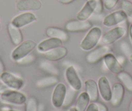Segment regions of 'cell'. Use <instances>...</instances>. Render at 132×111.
<instances>
[{"label": "cell", "mask_w": 132, "mask_h": 111, "mask_svg": "<svg viewBox=\"0 0 132 111\" xmlns=\"http://www.w3.org/2000/svg\"><path fill=\"white\" fill-rule=\"evenodd\" d=\"M102 36V29L99 27H94L89 30L88 33L80 42V47L84 51L92 50L97 46Z\"/></svg>", "instance_id": "cell-1"}, {"label": "cell", "mask_w": 132, "mask_h": 111, "mask_svg": "<svg viewBox=\"0 0 132 111\" xmlns=\"http://www.w3.org/2000/svg\"><path fill=\"white\" fill-rule=\"evenodd\" d=\"M25 94L18 90H7L0 93V101L5 104L12 105H23L27 101Z\"/></svg>", "instance_id": "cell-2"}, {"label": "cell", "mask_w": 132, "mask_h": 111, "mask_svg": "<svg viewBox=\"0 0 132 111\" xmlns=\"http://www.w3.org/2000/svg\"><path fill=\"white\" fill-rule=\"evenodd\" d=\"M36 47V43L32 40H27L22 42L17 46L11 53V58L13 61L19 62L23 58L29 55Z\"/></svg>", "instance_id": "cell-3"}, {"label": "cell", "mask_w": 132, "mask_h": 111, "mask_svg": "<svg viewBox=\"0 0 132 111\" xmlns=\"http://www.w3.org/2000/svg\"><path fill=\"white\" fill-rule=\"evenodd\" d=\"M0 80L3 85L12 90H19L24 85L23 80L7 71H4L1 74Z\"/></svg>", "instance_id": "cell-4"}, {"label": "cell", "mask_w": 132, "mask_h": 111, "mask_svg": "<svg viewBox=\"0 0 132 111\" xmlns=\"http://www.w3.org/2000/svg\"><path fill=\"white\" fill-rule=\"evenodd\" d=\"M126 29L122 27L118 26L111 29V30L106 32L102 38V43L104 45L112 44L122 38L126 34Z\"/></svg>", "instance_id": "cell-5"}, {"label": "cell", "mask_w": 132, "mask_h": 111, "mask_svg": "<svg viewBox=\"0 0 132 111\" xmlns=\"http://www.w3.org/2000/svg\"><path fill=\"white\" fill-rule=\"evenodd\" d=\"M67 94V88L63 83H60L56 85L53 92L51 101L53 107L55 108H60L63 106Z\"/></svg>", "instance_id": "cell-6"}, {"label": "cell", "mask_w": 132, "mask_h": 111, "mask_svg": "<svg viewBox=\"0 0 132 111\" xmlns=\"http://www.w3.org/2000/svg\"><path fill=\"white\" fill-rule=\"evenodd\" d=\"M127 18L128 16L126 12L123 10H119L107 15L103 20V25L107 27H111L124 22Z\"/></svg>", "instance_id": "cell-7"}, {"label": "cell", "mask_w": 132, "mask_h": 111, "mask_svg": "<svg viewBox=\"0 0 132 111\" xmlns=\"http://www.w3.org/2000/svg\"><path fill=\"white\" fill-rule=\"evenodd\" d=\"M111 49L108 46H102L91 51L86 56V61L90 64H95L103 59L105 55L110 53Z\"/></svg>", "instance_id": "cell-8"}, {"label": "cell", "mask_w": 132, "mask_h": 111, "mask_svg": "<svg viewBox=\"0 0 132 111\" xmlns=\"http://www.w3.org/2000/svg\"><path fill=\"white\" fill-rule=\"evenodd\" d=\"M65 79L73 90L78 91L82 88V81L73 66H69L66 69Z\"/></svg>", "instance_id": "cell-9"}, {"label": "cell", "mask_w": 132, "mask_h": 111, "mask_svg": "<svg viewBox=\"0 0 132 111\" xmlns=\"http://www.w3.org/2000/svg\"><path fill=\"white\" fill-rule=\"evenodd\" d=\"M93 24L88 20L81 21V20H72L65 24V29L68 31L72 33H80L87 31L91 29Z\"/></svg>", "instance_id": "cell-10"}, {"label": "cell", "mask_w": 132, "mask_h": 111, "mask_svg": "<svg viewBox=\"0 0 132 111\" xmlns=\"http://www.w3.org/2000/svg\"><path fill=\"white\" fill-rule=\"evenodd\" d=\"M103 60L106 68L113 73L117 75L119 73L124 71V68L122 66L121 63L112 53H110L105 55Z\"/></svg>", "instance_id": "cell-11"}, {"label": "cell", "mask_w": 132, "mask_h": 111, "mask_svg": "<svg viewBox=\"0 0 132 111\" xmlns=\"http://www.w3.org/2000/svg\"><path fill=\"white\" fill-rule=\"evenodd\" d=\"M37 20L36 16L32 12H24L18 15L12 20L11 24L16 27L20 28L32 24Z\"/></svg>", "instance_id": "cell-12"}, {"label": "cell", "mask_w": 132, "mask_h": 111, "mask_svg": "<svg viewBox=\"0 0 132 111\" xmlns=\"http://www.w3.org/2000/svg\"><path fill=\"white\" fill-rule=\"evenodd\" d=\"M111 103L113 107H117L121 105L124 97L125 88L120 83H116L113 86Z\"/></svg>", "instance_id": "cell-13"}, {"label": "cell", "mask_w": 132, "mask_h": 111, "mask_svg": "<svg viewBox=\"0 0 132 111\" xmlns=\"http://www.w3.org/2000/svg\"><path fill=\"white\" fill-rule=\"evenodd\" d=\"M97 84L99 94H101L102 99L105 101H110L111 99L112 90L107 77L105 76L101 77L98 81Z\"/></svg>", "instance_id": "cell-14"}, {"label": "cell", "mask_w": 132, "mask_h": 111, "mask_svg": "<svg viewBox=\"0 0 132 111\" xmlns=\"http://www.w3.org/2000/svg\"><path fill=\"white\" fill-rule=\"evenodd\" d=\"M40 0H20L16 3V9L19 11H35L42 8Z\"/></svg>", "instance_id": "cell-15"}, {"label": "cell", "mask_w": 132, "mask_h": 111, "mask_svg": "<svg viewBox=\"0 0 132 111\" xmlns=\"http://www.w3.org/2000/svg\"><path fill=\"white\" fill-rule=\"evenodd\" d=\"M63 41L56 38H49L39 43L37 46L38 51L41 53L49 51L54 48L62 46Z\"/></svg>", "instance_id": "cell-16"}, {"label": "cell", "mask_w": 132, "mask_h": 111, "mask_svg": "<svg viewBox=\"0 0 132 111\" xmlns=\"http://www.w3.org/2000/svg\"><path fill=\"white\" fill-rule=\"evenodd\" d=\"M68 53V49L64 46H60L54 48L49 51L45 52L44 54V57L49 61H58L63 59L67 56Z\"/></svg>", "instance_id": "cell-17"}, {"label": "cell", "mask_w": 132, "mask_h": 111, "mask_svg": "<svg viewBox=\"0 0 132 111\" xmlns=\"http://www.w3.org/2000/svg\"><path fill=\"white\" fill-rule=\"evenodd\" d=\"M86 92L90 98V101L95 103L98 99L99 91L98 84L93 79H87L85 81Z\"/></svg>", "instance_id": "cell-18"}, {"label": "cell", "mask_w": 132, "mask_h": 111, "mask_svg": "<svg viewBox=\"0 0 132 111\" xmlns=\"http://www.w3.org/2000/svg\"><path fill=\"white\" fill-rule=\"evenodd\" d=\"M7 30L12 44L14 46L20 45L23 40V34L20 29L15 27L11 23L7 25Z\"/></svg>", "instance_id": "cell-19"}, {"label": "cell", "mask_w": 132, "mask_h": 111, "mask_svg": "<svg viewBox=\"0 0 132 111\" xmlns=\"http://www.w3.org/2000/svg\"><path fill=\"white\" fill-rule=\"evenodd\" d=\"M45 34L49 38H56L62 41H67L69 39V35L65 31L54 27H50L45 30Z\"/></svg>", "instance_id": "cell-20"}, {"label": "cell", "mask_w": 132, "mask_h": 111, "mask_svg": "<svg viewBox=\"0 0 132 111\" xmlns=\"http://www.w3.org/2000/svg\"><path fill=\"white\" fill-rule=\"evenodd\" d=\"M90 98L86 92H84L78 95L76 103L75 108L78 111H86L89 105Z\"/></svg>", "instance_id": "cell-21"}, {"label": "cell", "mask_w": 132, "mask_h": 111, "mask_svg": "<svg viewBox=\"0 0 132 111\" xmlns=\"http://www.w3.org/2000/svg\"><path fill=\"white\" fill-rule=\"evenodd\" d=\"M117 78L126 90L132 92V76L130 74L123 71L117 74Z\"/></svg>", "instance_id": "cell-22"}, {"label": "cell", "mask_w": 132, "mask_h": 111, "mask_svg": "<svg viewBox=\"0 0 132 111\" xmlns=\"http://www.w3.org/2000/svg\"><path fill=\"white\" fill-rule=\"evenodd\" d=\"M58 79L56 77L50 76V77H44V78L39 80L36 83V86L38 88H45L54 86L56 84L58 83Z\"/></svg>", "instance_id": "cell-23"}, {"label": "cell", "mask_w": 132, "mask_h": 111, "mask_svg": "<svg viewBox=\"0 0 132 111\" xmlns=\"http://www.w3.org/2000/svg\"><path fill=\"white\" fill-rule=\"evenodd\" d=\"M25 103V111H38V104L35 97L29 98Z\"/></svg>", "instance_id": "cell-24"}, {"label": "cell", "mask_w": 132, "mask_h": 111, "mask_svg": "<svg viewBox=\"0 0 132 111\" xmlns=\"http://www.w3.org/2000/svg\"><path fill=\"white\" fill-rule=\"evenodd\" d=\"M122 8L127 16L132 19V2L128 0H124L122 3Z\"/></svg>", "instance_id": "cell-25"}, {"label": "cell", "mask_w": 132, "mask_h": 111, "mask_svg": "<svg viewBox=\"0 0 132 111\" xmlns=\"http://www.w3.org/2000/svg\"><path fill=\"white\" fill-rule=\"evenodd\" d=\"M119 0H104V7L108 11L112 10L115 7Z\"/></svg>", "instance_id": "cell-26"}, {"label": "cell", "mask_w": 132, "mask_h": 111, "mask_svg": "<svg viewBox=\"0 0 132 111\" xmlns=\"http://www.w3.org/2000/svg\"><path fill=\"white\" fill-rule=\"evenodd\" d=\"M43 64L42 65V67L46 71H49V72L53 74H58V71L57 70V69L54 67V66H53L51 64L48 63V62H43Z\"/></svg>", "instance_id": "cell-27"}, {"label": "cell", "mask_w": 132, "mask_h": 111, "mask_svg": "<svg viewBox=\"0 0 132 111\" xmlns=\"http://www.w3.org/2000/svg\"><path fill=\"white\" fill-rule=\"evenodd\" d=\"M86 111H98L96 103L91 102V103H90L88 107H87V108H86Z\"/></svg>", "instance_id": "cell-28"}, {"label": "cell", "mask_w": 132, "mask_h": 111, "mask_svg": "<svg viewBox=\"0 0 132 111\" xmlns=\"http://www.w3.org/2000/svg\"><path fill=\"white\" fill-rule=\"evenodd\" d=\"M96 104L97 105L98 111H108V108L107 107V106L105 105L103 103H96Z\"/></svg>", "instance_id": "cell-29"}, {"label": "cell", "mask_w": 132, "mask_h": 111, "mask_svg": "<svg viewBox=\"0 0 132 111\" xmlns=\"http://www.w3.org/2000/svg\"><path fill=\"white\" fill-rule=\"evenodd\" d=\"M58 2L62 4L67 5V4H70V3L74 2L75 0H58Z\"/></svg>", "instance_id": "cell-30"}, {"label": "cell", "mask_w": 132, "mask_h": 111, "mask_svg": "<svg viewBox=\"0 0 132 111\" xmlns=\"http://www.w3.org/2000/svg\"><path fill=\"white\" fill-rule=\"evenodd\" d=\"M5 71V66L3 64V61H2V59L0 58V76H1V74L3 72Z\"/></svg>", "instance_id": "cell-31"}, {"label": "cell", "mask_w": 132, "mask_h": 111, "mask_svg": "<svg viewBox=\"0 0 132 111\" xmlns=\"http://www.w3.org/2000/svg\"><path fill=\"white\" fill-rule=\"evenodd\" d=\"M129 37H130V39L132 42V24H131L130 26H129Z\"/></svg>", "instance_id": "cell-32"}, {"label": "cell", "mask_w": 132, "mask_h": 111, "mask_svg": "<svg viewBox=\"0 0 132 111\" xmlns=\"http://www.w3.org/2000/svg\"><path fill=\"white\" fill-rule=\"evenodd\" d=\"M128 110L132 111V99H131V100L130 103H129V107H128Z\"/></svg>", "instance_id": "cell-33"}, {"label": "cell", "mask_w": 132, "mask_h": 111, "mask_svg": "<svg viewBox=\"0 0 132 111\" xmlns=\"http://www.w3.org/2000/svg\"><path fill=\"white\" fill-rule=\"evenodd\" d=\"M69 111H78L77 110V108H75V107H72V108H71L70 109H69Z\"/></svg>", "instance_id": "cell-34"}, {"label": "cell", "mask_w": 132, "mask_h": 111, "mask_svg": "<svg viewBox=\"0 0 132 111\" xmlns=\"http://www.w3.org/2000/svg\"><path fill=\"white\" fill-rule=\"evenodd\" d=\"M1 111H18V110H12V109H5V110H2Z\"/></svg>", "instance_id": "cell-35"}, {"label": "cell", "mask_w": 132, "mask_h": 111, "mask_svg": "<svg viewBox=\"0 0 132 111\" xmlns=\"http://www.w3.org/2000/svg\"><path fill=\"white\" fill-rule=\"evenodd\" d=\"M129 61H130L131 63L132 64V54L130 56H129Z\"/></svg>", "instance_id": "cell-36"}, {"label": "cell", "mask_w": 132, "mask_h": 111, "mask_svg": "<svg viewBox=\"0 0 132 111\" xmlns=\"http://www.w3.org/2000/svg\"><path fill=\"white\" fill-rule=\"evenodd\" d=\"M0 30H1V22H0Z\"/></svg>", "instance_id": "cell-37"}]
</instances>
